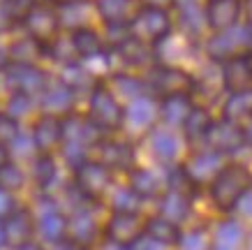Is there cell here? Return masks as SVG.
<instances>
[{
    "mask_svg": "<svg viewBox=\"0 0 252 250\" xmlns=\"http://www.w3.org/2000/svg\"><path fill=\"white\" fill-rule=\"evenodd\" d=\"M84 114L102 135H118L125 123V105L116 98L107 83L97 81L88 93Z\"/></svg>",
    "mask_w": 252,
    "mask_h": 250,
    "instance_id": "obj_1",
    "label": "cell"
},
{
    "mask_svg": "<svg viewBox=\"0 0 252 250\" xmlns=\"http://www.w3.org/2000/svg\"><path fill=\"white\" fill-rule=\"evenodd\" d=\"M252 185V172L241 162H229L218 172L211 185H208V195L211 202L218 211L222 213H234L238 199L245 195V190Z\"/></svg>",
    "mask_w": 252,
    "mask_h": 250,
    "instance_id": "obj_2",
    "label": "cell"
},
{
    "mask_svg": "<svg viewBox=\"0 0 252 250\" xmlns=\"http://www.w3.org/2000/svg\"><path fill=\"white\" fill-rule=\"evenodd\" d=\"M146 93L155 100H164L171 95H192L194 88V74H190L185 68L155 63L153 68L141 74Z\"/></svg>",
    "mask_w": 252,
    "mask_h": 250,
    "instance_id": "obj_3",
    "label": "cell"
},
{
    "mask_svg": "<svg viewBox=\"0 0 252 250\" xmlns=\"http://www.w3.org/2000/svg\"><path fill=\"white\" fill-rule=\"evenodd\" d=\"M174 16L169 9H160V7H139L137 14L132 16L130 26H127V33L132 37L141 39L144 44L158 46L164 42V39L174 33Z\"/></svg>",
    "mask_w": 252,
    "mask_h": 250,
    "instance_id": "obj_4",
    "label": "cell"
},
{
    "mask_svg": "<svg viewBox=\"0 0 252 250\" xmlns=\"http://www.w3.org/2000/svg\"><path fill=\"white\" fill-rule=\"evenodd\" d=\"M21 28L28 37H32L37 44L44 46V51L65 33L58 7L51 5V2H44V0H35L31 12L23 16Z\"/></svg>",
    "mask_w": 252,
    "mask_h": 250,
    "instance_id": "obj_5",
    "label": "cell"
},
{
    "mask_svg": "<svg viewBox=\"0 0 252 250\" xmlns=\"http://www.w3.org/2000/svg\"><path fill=\"white\" fill-rule=\"evenodd\" d=\"M114 172L104 167L97 160L88 158L86 162L74 169V188L79 190V195L84 199H91V202H104L109 197V192L114 188Z\"/></svg>",
    "mask_w": 252,
    "mask_h": 250,
    "instance_id": "obj_6",
    "label": "cell"
},
{
    "mask_svg": "<svg viewBox=\"0 0 252 250\" xmlns=\"http://www.w3.org/2000/svg\"><path fill=\"white\" fill-rule=\"evenodd\" d=\"M91 158L109 167L114 174H130L137 167V153H134L130 137L104 135L97 144L93 146Z\"/></svg>",
    "mask_w": 252,
    "mask_h": 250,
    "instance_id": "obj_7",
    "label": "cell"
},
{
    "mask_svg": "<svg viewBox=\"0 0 252 250\" xmlns=\"http://www.w3.org/2000/svg\"><path fill=\"white\" fill-rule=\"evenodd\" d=\"M146 234V218L141 211H109L104 220V241L130 248Z\"/></svg>",
    "mask_w": 252,
    "mask_h": 250,
    "instance_id": "obj_8",
    "label": "cell"
},
{
    "mask_svg": "<svg viewBox=\"0 0 252 250\" xmlns=\"http://www.w3.org/2000/svg\"><path fill=\"white\" fill-rule=\"evenodd\" d=\"M158 121H160V100L144 93L141 98L125 105V123H123L121 132H127L132 137H146L158 125Z\"/></svg>",
    "mask_w": 252,
    "mask_h": 250,
    "instance_id": "obj_9",
    "label": "cell"
},
{
    "mask_svg": "<svg viewBox=\"0 0 252 250\" xmlns=\"http://www.w3.org/2000/svg\"><path fill=\"white\" fill-rule=\"evenodd\" d=\"M31 139L39 155H56V151H61L65 142V123L61 116L39 111L31 125Z\"/></svg>",
    "mask_w": 252,
    "mask_h": 250,
    "instance_id": "obj_10",
    "label": "cell"
},
{
    "mask_svg": "<svg viewBox=\"0 0 252 250\" xmlns=\"http://www.w3.org/2000/svg\"><path fill=\"white\" fill-rule=\"evenodd\" d=\"M245 9V0H206L204 2V19L208 31L227 33L241 26Z\"/></svg>",
    "mask_w": 252,
    "mask_h": 250,
    "instance_id": "obj_11",
    "label": "cell"
},
{
    "mask_svg": "<svg viewBox=\"0 0 252 250\" xmlns=\"http://www.w3.org/2000/svg\"><path fill=\"white\" fill-rule=\"evenodd\" d=\"M222 167H224V155L211 151V148H204V151L192 153L190 160L181 165V169L194 188H201V185H211V181L218 176Z\"/></svg>",
    "mask_w": 252,
    "mask_h": 250,
    "instance_id": "obj_12",
    "label": "cell"
},
{
    "mask_svg": "<svg viewBox=\"0 0 252 250\" xmlns=\"http://www.w3.org/2000/svg\"><path fill=\"white\" fill-rule=\"evenodd\" d=\"M222 65V81L224 91L229 95H241V93L252 91V61L250 56H231Z\"/></svg>",
    "mask_w": 252,
    "mask_h": 250,
    "instance_id": "obj_13",
    "label": "cell"
},
{
    "mask_svg": "<svg viewBox=\"0 0 252 250\" xmlns=\"http://www.w3.org/2000/svg\"><path fill=\"white\" fill-rule=\"evenodd\" d=\"M206 148L220 153V155H229V153H236L241 146H243V135H241V125L231 121H220L213 123V128L208 130L206 137Z\"/></svg>",
    "mask_w": 252,
    "mask_h": 250,
    "instance_id": "obj_14",
    "label": "cell"
},
{
    "mask_svg": "<svg viewBox=\"0 0 252 250\" xmlns=\"http://www.w3.org/2000/svg\"><path fill=\"white\" fill-rule=\"evenodd\" d=\"M148 148L155 155V160H160L162 165H174L178 160V151H181V139L171 128H164V125H155L148 135Z\"/></svg>",
    "mask_w": 252,
    "mask_h": 250,
    "instance_id": "obj_15",
    "label": "cell"
},
{
    "mask_svg": "<svg viewBox=\"0 0 252 250\" xmlns=\"http://www.w3.org/2000/svg\"><path fill=\"white\" fill-rule=\"evenodd\" d=\"M69 42L77 51L79 61H91L95 56H102L107 51V39H104V33H99V28L95 26H88V28H77V31L67 33Z\"/></svg>",
    "mask_w": 252,
    "mask_h": 250,
    "instance_id": "obj_16",
    "label": "cell"
},
{
    "mask_svg": "<svg viewBox=\"0 0 252 250\" xmlns=\"http://www.w3.org/2000/svg\"><path fill=\"white\" fill-rule=\"evenodd\" d=\"M46 58L44 46L37 44L32 37H28L23 33L19 39H12L7 44V63L9 65H16V68H32V65H39V61Z\"/></svg>",
    "mask_w": 252,
    "mask_h": 250,
    "instance_id": "obj_17",
    "label": "cell"
},
{
    "mask_svg": "<svg viewBox=\"0 0 252 250\" xmlns=\"http://www.w3.org/2000/svg\"><path fill=\"white\" fill-rule=\"evenodd\" d=\"M127 183L137 190V195H141L144 199L148 197H160L162 192L169 185V174L162 179V174H158L151 167H134L127 174Z\"/></svg>",
    "mask_w": 252,
    "mask_h": 250,
    "instance_id": "obj_18",
    "label": "cell"
},
{
    "mask_svg": "<svg viewBox=\"0 0 252 250\" xmlns=\"http://www.w3.org/2000/svg\"><path fill=\"white\" fill-rule=\"evenodd\" d=\"M194 100L192 95H171V98L160 100V123L164 128H183L185 118L190 116Z\"/></svg>",
    "mask_w": 252,
    "mask_h": 250,
    "instance_id": "obj_19",
    "label": "cell"
},
{
    "mask_svg": "<svg viewBox=\"0 0 252 250\" xmlns=\"http://www.w3.org/2000/svg\"><path fill=\"white\" fill-rule=\"evenodd\" d=\"M190 209H192V197L190 195L167 188L160 195V211H158V215L171 220V222H176V225H183L185 220H188V215H190Z\"/></svg>",
    "mask_w": 252,
    "mask_h": 250,
    "instance_id": "obj_20",
    "label": "cell"
},
{
    "mask_svg": "<svg viewBox=\"0 0 252 250\" xmlns=\"http://www.w3.org/2000/svg\"><path fill=\"white\" fill-rule=\"evenodd\" d=\"M213 123H215V118L211 116V111H208L206 107L194 105V107H192V111H190V116L185 118L183 128H181L183 139H185V142H190V144L206 142L208 130L213 128Z\"/></svg>",
    "mask_w": 252,
    "mask_h": 250,
    "instance_id": "obj_21",
    "label": "cell"
},
{
    "mask_svg": "<svg viewBox=\"0 0 252 250\" xmlns=\"http://www.w3.org/2000/svg\"><path fill=\"white\" fill-rule=\"evenodd\" d=\"M181 225H176L171 220L162 218V215H151L146 218V236L153 241L167 246V248H176V243L181 239Z\"/></svg>",
    "mask_w": 252,
    "mask_h": 250,
    "instance_id": "obj_22",
    "label": "cell"
},
{
    "mask_svg": "<svg viewBox=\"0 0 252 250\" xmlns=\"http://www.w3.org/2000/svg\"><path fill=\"white\" fill-rule=\"evenodd\" d=\"M181 16H178V28H181V35L192 42H199L201 37V31L208 28L206 19H204V5L199 7V2H192V5H181Z\"/></svg>",
    "mask_w": 252,
    "mask_h": 250,
    "instance_id": "obj_23",
    "label": "cell"
},
{
    "mask_svg": "<svg viewBox=\"0 0 252 250\" xmlns=\"http://www.w3.org/2000/svg\"><path fill=\"white\" fill-rule=\"evenodd\" d=\"M252 116V91L241 93V95H231L224 100L222 105V118L241 125Z\"/></svg>",
    "mask_w": 252,
    "mask_h": 250,
    "instance_id": "obj_24",
    "label": "cell"
},
{
    "mask_svg": "<svg viewBox=\"0 0 252 250\" xmlns=\"http://www.w3.org/2000/svg\"><path fill=\"white\" fill-rule=\"evenodd\" d=\"M243 243V227L238 220H224L218 225L213 236V246L218 248H229V250H238V246Z\"/></svg>",
    "mask_w": 252,
    "mask_h": 250,
    "instance_id": "obj_25",
    "label": "cell"
},
{
    "mask_svg": "<svg viewBox=\"0 0 252 250\" xmlns=\"http://www.w3.org/2000/svg\"><path fill=\"white\" fill-rule=\"evenodd\" d=\"M213 243L208 239L206 229H188V232H181V239L176 243V250H211Z\"/></svg>",
    "mask_w": 252,
    "mask_h": 250,
    "instance_id": "obj_26",
    "label": "cell"
},
{
    "mask_svg": "<svg viewBox=\"0 0 252 250\" xmlns=\"http://www.w3.org/2000/svg\"><path fill=\"white\" fill-rule=\"evenodd\" d=\"M23 185H26V174L19 167L12 165V162L0 167V190L2 192L12 195V192H19Z\"/></svg>",
    "mask_w": 252,
    "mask_h": 250,
    "instance_id": "obj_27",
    "label": "cell"
},
{
    "mask_svg": "<svg viewBox=\"0 0 252 250\" xmlns=\"http://www.w3.org/2000/svg\"><path fill=\"white\" fill-rule=\"evenodd\" d=\"M234 213H238L241 218H250L252 220V185L245 190L243 197L238 199V204H236V209H234Z\"/></svg>",
    "mask_w": 252,
    "mask_h": 250,
    "instance_id": "obj_28",
    "label": "cell"
},
{
    "mask_svg": "<svg viewBox=\"0 0 252 250\" xmlns=\"http://www.w3.org/2000/svg\"><path fill=\"white\" fill-rule=\"evenodd\" d=\"M141 7H160V9H171L176 5V0H139Z\"/></svg>",
    "mask_w": 252,
    "mask_h": 250,
    "instance_id": "obj_29",
    "label": "cell"
},
{
    "mask_svg": "<svg viewBox=\"0 0 252 250\" xmlns=\"http://www.w3.org/2000/svg\"><path fill=\"white\" fill-rule=\"evenodd\" d=\"M241 135H243V146L252 148V116L245 123H241Z\"/></svg>",
    "mask_w": 252,
    "mask_h": 250,
    "instance_id": "obj_30",
    "label": "cell"
},
{
    "mask_svg": "<svg viewBox=\"0 0 252 250\" xmlns=\"http://www.w3.org/2000/svg\"><path fill=\"white\" fill-rule=\"evenodd\" d=\"M7 162H9V148H7V144L0 142V167L7 165Z\"/></svg>",
    "mask_w": 252,
    "mask_h": 250,
    "instance_id": "obj_31",
    "label": "cell"
},
{
    "mask_svg": "<svg viewBox=\"0 0 252 250\" xmlns=\"http://www.w3.org/2000/svg\"><path fill=\"white\" fill-rule=\"evenodd\" d=\"M243 16H245V21H248V23H252V0H245Z\"/></svg>",
    "mask_w": 252,
    "mask_h": 250,
    "instance_id": "obj_32",
    "label": "cell"
},
{
    "mask_svg": "<svg viewBox=\"0 0 252 250\" xmlns=\"http://www.w3.org/2000/svg\"><path fill=\"white\" fill-rule=\"evenodd\" d=\"M192 2H197V0H176V7H181V5H192Z\"/></svg>",
    "mask_w": 252,
    "mask_h": 250,
    "instance_id": "obj_33",
    "label": "cell"
},
{
    "mask_svg": "<svg viewBox=\"0 0 252 250\" xmlns=\"http://www.w3.org/2000/svg\"><path fill=\"white\" fill-rule=\"evenodd\" d=\"M0 114H2V109H0Z\"/></svg>",
    "mask_w": 252,
    "mask_h": 250,
    "instance_id": "obj_34",
    "label": "cell"
},
{
    "mask_svg": "<svg viewBox=\"0 0 252 250\" xmlns=\"http://www.w3.org/2000/svg\"><path fill=\"white\" fill-rule=\"evenodd\" d=\"M250 61H252V56H250Z\"/></svg>",
    "mask_w": 252,
    "mask_h": 250,
    "instance_id": "obj_35",
    "label": "cell"
}]
</instances>
